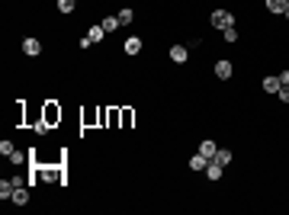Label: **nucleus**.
Listing matches in <instances>:
<instances>
[{
    "label": "nucleus",
    "instance_id": "obj_12",
    "mask_svg": "<svg viewBox=\"0 0 289 215\" xmlns=\"http://www.w3.org/2000/svg\"><path fill=\"white\" fill-rule=\"evenodd\" d=\"M264 10L270 16H283L286 13V0H264Z\"/></svg>",
    "mask_w": 289,
    "mask_h": 215
},
{
    "label": "nucleus",
    "instance_id": "obj_14",
    "mask_svg": "<svg viewBox=\"0 0 289 215\" xmlns=\"http://www.w3.org/2000/svg\"><path fill=\"white\" fill-rule=\"evenodd\" d=\"M215 151H218V145H215L212 138H203V141H199V154H206V158H209V161H212V158H215Z\"/></svg>",
    "mask_w": 289,
    "mask_h": 215
},
{
    "label": "nucleus",
    "instance_id": "obj_24",
    "mask_svg": "<svg viewBox=\"0 0 289 215\" xmlns=\"http://www.w3.org/2000/svg\"><path fill=\"white\" fill-rule=\"evenodd\" d=\"M77 48H81V51H87V48H93V42H90V36H87V32H84L81 39H77Z\"/></svg>",
    "mask_w": 289,
    "mask_h": 215
},
{
    "label": "nucleus",
    "instance_id": "obj_18",
    "mask_svg": "<svg viewBox=\"0 0 289 215\" xmlns=\"http://www.w3.org/2000/svg\"><path fill=\"white\" fill-rule=\"evenodd\" d=\"M116 16H119V23H122V26H132V23H135V10H132V7H122Z\"/></svg>",
    "mask_w": 289,
    "mask_h": 215
},
{
    "label": "nucleus",
    "instance_id": "obj_1",
    "mask_svg": "<svg viewBox=\"0 0 289 215\" xmlns=\"http://www.w3.org/2000/svg\"><path fill=\"white\" fill-rule=\"evenodd\" d=\"M209 26L218 29V32H225V29H232V26H238V16L232 10H225V7H215V10L209 13Z\"/></svg>",
    "mask_w": 289,
    "mask_h": 215
},
{
    "label": "nucleus",
    "instance_id": "obj_8",
    "mask_svg": "<svg viewBox=\"0 0 289 215\" xmlns=\"http://www.w3.org/2000/svg\"><path fill=\"white\" fill-rule=\"evenodd\" d=\"M29 190L32 186H16L10 196V205H29Z\"/></svg>",
    "mask_w": 289,
    "mask_h": 215
},
{
    "label": "nucleus",
    "instance_id": "obj_13",
    "mask_svg": "<svg viewBox=\"0 0 289 215\" xmlns=\"http://www.w3.org/2000/svg\"><path fill=\"white\" fill-rule=\"evenodd\" d=\"M212 161H218L222 167H228V164H235V151H232V148H218Z\"/></svg>",
    "mask_w": 289,
    "mask_h": 215
},
{
    "label": "nucleus",
    "instance_id": "obj_26",
    "mask_svg": "<svg viewBox=\"0 0 289 215\" xmlns=\"http://www.w3.org/2000/svg\"><path fill=\"white\" fill-rule=\"evenodd\" d=\"M279 84H289V71H279Z\"/></svg>",
    "mask_w": 289,
    "mask_h": 215
},
{
    "label": "nucleus",
    "instance_id": "obj_27",
    "mask_svg": "<svg viewBox=\"0 0 289 215\" xmlns=\"http://www.w3.org/2000/svg\"><path fill=\"white\" fill-rule=\"evenodd\" d=\"M283 16H286V23H289V7H286V13H283Z\"/></svg>",
    "mask_w": 289,
    "mask_h": 215
},
{
    "label": "nucleus",
    "instance_id": "obj_25",
    "mask_svg": "<svg viewBox=\"0 0 289 215\" xmlns=\"http://www.w3.org/2000/svg\"><path fill=\"white\" fill-rule=\"evenodd\" d=\"M276 97H279V103H289V84H283V87H279Z\"/></svg>",
    "mask_w": 289,
    "mask_h": 215
},
{
    "label": "nucleus",
    "instance_id": "obj_22",
    "mask_svg": "<svg viewBox=\"0 0 289 215\" xmlns=\"http://www.w3.org/2000/svg\"><path fill=\"white\" fill-rule=\"evenodd\" d=\"M26 154H29V151H13L7 161H10V164H29V158H26Z\"/></svg>",
    "mask_w": 289,
    "mask_h": 215
},
{
    "label": "nucleus",
    "instance_id": "obj_2",
    "mask_svg": "<svg viewBox=\"0 0 289 215\" xmlns=\"http://www.w3.org/2000/svg\"><path fill=\"white\" fill-rule=\"evenodd\" d=\"M212 74H215V81H232L235 77V61L232 58H218L212 64Z\"/></svg>",
    "mask_w": 289,
    "mask_h": 215
},
{
    "label": "nucleus",
    "instance_id": "obj_6",
    "mask_svg": "<svg viewBox=\"0 0 289 215\" xmlns=\"http://www.w3.org/2000/svg\"><path fill=\"white\" fill-rule=\"evenodd\" d=\"M167 55H170V61H174V64H187V61H190V48H187V45H180V42L167 48Z\"/></svg>",
    "mask_w": 289,
    "mask_h": 215
},
{
    "label": "nucleus",
    "instance_id": "obj_10",
    "mask_svg": "<svg viewBox=\"0 0 289 215\" xmlns=\"http://www.w3.org/2000/svg\"><path fill=\"white\" fill-rule=\"evenodd\" d=\"M135 125V109L132 106H122L119 109V128H132Z\"/></svg>",
    "mask_w": 289,
    "mask_h": 215
},
{
    "label": "nucleus",
    "instance_id": "obj_15",
    "mask_svg": "<svg viewBox=\"0 0 289 215\" xmlns=\"http://www.w3.org/2000/svg\"><path fill=\"white\" fill-rule=\"evenodd\" d=\"M87 36H90V42H93V45H100V42H103V39H106V36H109V32H106V29H103V26H90V29H87Z\"/></svg>",
    "mask_w": 289,
    "mask_h": 215
},
{
    "label": "nucleus",
    "instance_id": "obj_16",
    "mask_svg": "<svg viewBox=\"0 0 289 215\" xmlns=\"http://www.w3.org/2000/svg\"><path fill=\"white\" fill-rule=\"evenodd\" d=\"M55 7H58V13H65V16H71L77 10V0H55Z\"/></svg>",
    "mask_w": 289,
    "mask_h": 215
},
{
    "label": "nucleus",
    "instance_id": "obj_21",
    "mask_svg": "<svg viewBox=\"0 0 289 215\" xmlns=\"http://www.w3.org/2000/svg\"><path fill=\"white\" fill-rule=\"evenodd\" d=\"M222 39H225V45H235V42L241 39V32H238V26H232V29H225L222 32Z\"/></svg>",
    "mask_w": 289,
    "mask_h": 215
},
{
    "label": "nucleus",
    "instance_id": "obj_9",
    "mask_svg": "<svg viewBox=\"0 0 289 215\" xmlns=\"http://www.w3.org/2000/svg\"><path fill=\"white\" fill-rule=\"evenodd\" d=\"M203 174H206V180H212V183H215V180H222V177H225V167L218 164V161H209Z\"/></svg>",
    "mask_w": 289,
    "mask_h": 215
},
{
    "label": "nucleus",
    "instance_id": "obj_7",
    "mask_svg": "<svg viewBox=\"0 0 289 215\" xmlns=\"http://www.w3.org/2000/svg\"><path fill=\"white\" fill-rule=\"evenodd\" d=\"M279 87H283V84H279V74H264V81H260V90L264 93H279Z\"/></svg>",
    "mask_w": 289,
    "mask_h": 215
},
{
    "label": "nucleus",
    "instance_id": "obj_11",
    "mask_svg": "<svg viewBox=\"0 0 289 215\" xmlns=\"http://www.w3.org/2000/svg\"><path fill=\"white\" fill-rule=\"evenodd\" d=\"M206 164H209V158H206V154H199V151H196V154L190 158V164H187V167L193 170V174H203V170H206Z\"/></svg>",
    "mask_w": 289,
    "mask_h": 215
},
{
    "label": "nucleus",
    "instance_id": "obj_20",
    "mask_svg": "<svg viewBox=\"0 0 289 215\" xmlns=\"http://www.w3.org/2000/svg\"><path fill=\"white\" fill-rule=\"evenodd\" d=\"M10 196H13V183H10V177H7V180H0V199L10 202Z\"/></svg>",
    "mask_w": 289,
    "mask_h": 215
},
{
    "label": "nucleus",
    "instance_id": "obj_28",
    "mask_svg": "<svg viewBox=\"0 0 289 215\" xmlns=\"http://www.w3.org/2000/svg\"><path fill=\"white\" fill-rule=\"evenodd\" d=\"M286 7H289V0H286Z\"/></svg>",
    "mask_w": 289,
    "mask_h": 215
},
{
    "label": "nucleus",
    "instance_id": "obj_5",
    "mask_svg": "<svg viewBox=\"0 0 289 215\" xmlns=\"http://www.w3.org/2000/svg\"><path fill=\"white\" fill-rule=\"evenodd\" d=\"M142 48H145V39H142V36H129V39H126V45H122V51H126L129 58L142 55Z\"/></svg>",
    "mask_w": 289,
    "mask_h": 215
},
{
    "label": "nucleus",
    "instance_id": "obj_17",
    "mask_svg": "<svg viewBox=\"0 0 289 215\" xmlns=\"http://www.w3.org/2000/svg\"><path fill=\"white\" fill-rule=\"evenodd\" d=\"M106 128H119V106H106Z\"/></svg>",
    "mask_w": 289,
    "mask_h": 215
},
{
    "label": "nucleus",
    "instance_id": "obj_3",
    "mask_svg": "<svg viewBox=\"0 0 289 215\" xmlns=\"http://www.w3.org/2000/svg\"><path fill=\"white\" fill-rule=\"evenodd\" d=\"M42 122H45L48 128H55L61 122V106L58 103H45V106H42Z\"/></svg>",
    "mask_w": 289,
    "mask_h": 215
},
{
    "label": "nucleus",
    "instance_id": "obj_4",
    "mask_svg": "<svg viewBox=\"0 0 289 215\" xmlns=\"http://www.w3.org/2000/svg\"><path fill=\"white\" fill-rule=\"evenodd\" d=\"M20 48H23V55H26V58H39V55H42V42H39L36 36H26Z\"/></svg>",
    "mask_w": 289,
    "mask_h": 215
},
{
    "label": "nucleus",
    "instance_id": "obj_23",
    "mask_svg": "<svg viewBox=\"0 0 289 215\" xmlns=\"http://www.w3.org/2000/svg\"><path fill=\"white\" fill-rule=\"evenodd\" d=\"M13 151H16V145H13L10 138H4V141H0V154H4V158H10Z\"/></svg>",
    "mask_w": 289,
    "mask_h": 215
},
{
    "label": "nucleus",
    "instance_id": "obj_19",
    "mask_svg": "<svg viewBox=\"0 0 289 215\" xmlns=\"http://www.w3.org/2000/svg\"><path fill=\"white\" fill-rule=\"evenodd\" d=\"M100 26H103V29H106L109 36H112V32H116L122 23H119V16H103V23H100Z\"/></svg>",
    "mask_w": 289,
    "mask_h": 215
}]
</instances>
